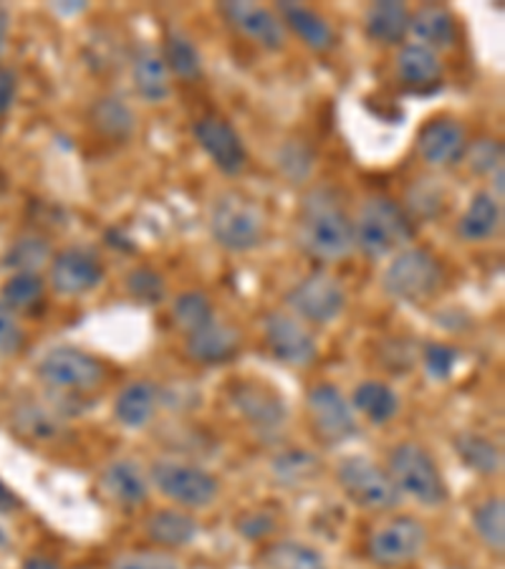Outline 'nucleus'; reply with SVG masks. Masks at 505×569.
Returning <instances> with one entry per match:
<instances>
[{
    "label": "nucleus",
    "instance_id": "obj_1",
    "mask_svg": "<svg viewBox=\"0 0 505 569\" xmlns=\"http://www.w3.org/2000/svg\"><path fill=\"white\" fill-rule=\"evenodd\" d=\"M296 243L311 259L334 263L354 251V220L332 190H309L296 216Z\"/></svg>",
    "mask_w": 505,
    "mask_h": 569
},
{
    "label": "nucleus",
    "instance_id": "obj_2",
    "mask_svg": "<svg viewBox=\"0 0 505 569\" xmlns=\"http://www.w3.org/2000/svg\"><path fill=\"white\" fill-rule=\"evenodd\" d=\"M417 236V220L407 208L387 196H374L362 206L354 220V249L366 259L380 261L384 256L400 253Z\"/></svg>",
    "mask_w": 505,
    "mask_h": 569
},
{
    "label": "nucleus",
    "instance_id": "obj_3",
    "mask_svg": "<svg viewBox=\"0 0 505 569\" xmlns=\"http://www.w3.org/2000/svg\"><path fill=\"white\" fill-rule=\"evenodd\" d=\"M210 233L231 253L259 249L265 236L263 208L243 192H225L210 208Z\"/></svg>",
    "mask_w": 505,
    "mask_h": 569
},
{
    "label": "nucleus",
    "instance_id": "obj_4",
    "mask_svg": "<svg viewBox=\"0 0 505 569\" xmlns=\"http://www.w3.org/2000/svg\"><path fill=\"white\" fill-rule=\"evenodd\" d=\"M390 476L404 497L415 499L422 507L437 509L447 501V483L440 473L435 458L420 443H400L390 453Z\"/></svg>",
    "mask_w": 505,
    "mask_h": 569
},
{
    "label": "nucleus",
    "instance_id": "obj_5",
    "mask_svg": "<svg viewBox=\"0 0 505 569\" xmlns=\"http://www.w3.org/2000/svg\"><path fill=\"white\" fill-rule=\"evenodd\" d=\"M440 287H443V266L425 249H402L394 253L382 273L384 293L407 305L427 301Z\"/></svg>",
    "mask_w": 505,
    "mask_h": 569
},
{
    "label": "nucleus",
    "instance_id": "obj_6",
    "mask_svg": "<svg viewBox=\"0 0 505 569\" xmlns=\"http://www.w3.org/2000/svg\"><path fill=\"white\" fill-rule=\"evenodd\" d=\"M336 479L346 499L364 511H387L402 499L387 468L366 456H346L336 468Z\"/></svg>",
    "mask_w": 505,
    "mask_h": 569
},
{
    "label": "nucleus",
    "instance_id": "obj_7",
    "mask_svg": "<svg viewBox=\"0 0 505 569\" xmlns=\"http://www.w3.org/2000/svg\"><path fill=\"white\" fill-rule=\"evenodd\" d=\"M104 365L79 347H53L39 362V378L51 390L89 392L104 382Z\"/></svg>",
    "mask_w": 505,
    "mask_h": 569
},
{
    "label": "nucleus",
    "instance_id": "obj_8",
    "mask_svg": "<svg viewBox=\"0 0 505 569\" xmlns=\"http://www.w3.org/2000/svg\"><path fill=\"white\" fill-rule=\"evenodd\" d=\"M152 483L164 499L180 507L202 509L218 499L220 483L215 476L202 471L200 466L182 461H158L152 466Z\"/></svg>",
    "mask_w": 505,
    "mask_h": 569
},
{
    "label": "nucleus",
    "instance_id": "obj_9",
    "mask_svg": "<svg viewBox=\"0 0 505 569\" xmlns=\"http://www.w3.org/2000/svg\"><path fill=\"white\" fill-rule=\"evenodd\" d=\"M286 305L301 319L314 321V325H329L344 315L346 309V291L342 281L326 271L306 273L296 281L286 293Z\"/></svg>",
    "mask_w": 505,
    "mask_h": 569
},
{
    "label": "nucleus",
    "instance_id": "obj_10",
    "mask_svg": "<svg viewBox=\"0 0 505 569\" xmlns=\"http://www.w3.org/2000/svg\"><path fill=\"white\" fill-rule=\"evenodd\" d=\"M306 408L314 433L329 446H339L360 433L352 402L332 382L314 385L306 395Z\"/></svg>",
    "mask_w": 505,
    "mask_h": 569
},
{
    "label": "nucleus",
    "instance_id": "obj_11",
    "mask_svg": "<svg viewBox=\"0 0 505 569\" xmlns=\"http://www.w3.org/2000/svg\"><path fill=\"white\" fill-rule=\"evenodd\" d=\"M427 529L415 517H394L370 539V557L380 567L410 565L425 552Z\"/></svg>",
    "mask_w": 505,
    "mask_h": 569
},
{
    "label": "nucleus",
    "instance_id": "obj_12",
    "mask_svg": "<svg viewBox=\"0 0 505 569\" xmlns=\"http://www.w3.org/2000/svg\"><path fill=\"white\" fill-rule=\"evenodd\" d=\"M263 337L275 360L291 367H309L316 362L319 345L314 335L286 311H271L263 319Z\"/></svg>",
    "mask_w": 505,
    "mask_h": 569
},
{
    "label": "nucleus",
    "instance_id": "obj_13",
    "mask_svg": "<svg viewBox=\"0 0 505 569\" xmlns=\"http://www.w3.org/2000/svg\"><path fill=\"white\" fill-rule=\"evenodd\" d=\"M195 140L200 142L202 150L210 160L215 162V168L228 178L241 176L248 164V150L241 140V134L235 132V127L220 114H205L192 124Z\"/></svg>",
    "mask_w": 505,
    "mask_h": 569
},
{
    "label": "nucleus",
    "instance_id": "obj_14",
    "mask_svg": "<svg viewBox=\"0 0 505 569\" xmlns=\"http://www.w3.org/2000/svg\"><path fill=\"white\" fill-rule=\"evenodd\" d=\"M231 400L238 416H241L253 430H259V433H279L289 418L286 400H283L271 385L253 380L235 382L231 390Z\"/></svg>",
    "mask_w": 505,
    "mask_h": 569
},
{
    "label": "nucleus",
    "instance_id": "obj_15",
    "mask_svg": "<svg viewBox=\"0 0 505 569\" xmlns=\"http://www.w3.org/2000/svg\"><path fill=\"white\" fill-rule=\"evenodd\" d=\"M49 279L61 297H81L104 281V263L89 249H67L51 259Z\"/></svg>",
    "mask_w": 505,
    "mask_h": 569
},
{
    "label": "nucleus",
    "instance_id": "obj_16",
    "mask_svg": "<svg viewBox=\"0 0 505 569\" xmlns=\"http://www.w3.org/2000/svg\"><path fill=\"white\" fill-rule=\"evenodd\" d=\"M218 11L248 41L259 43L269 51H281L286 46V26H283L281 16L273 13L271 8L235 0V3H220Z\"/></svg>",
    "mask_w": 505,
    "mask_h": 569
},
{
    "label": "nucleus",
    "instance_id": "obj_17",
    "mask_svg": "<svg viewBox=\"0 0 505 569\" xmlns=\"http://www.w3.org/2000/svg\"><path fill=\"white\" fill-rule=\"evenodd\" d=\"M467 137L453 117H435L417 134V152L433 168H447L465 158Z\"/></svg>",
    "mask_w": 505,
    "mask_h": 569
},
{
    "label": "nucleus",
    "instance_id": "obj_18",
    "mask_svg": "<svg viewBox=\"0 0 505 569\" xmlns=\"http://www.w3.org/2000/svg\"><path fill=\"white\" fill-rule=\"evenodd\" d=\"M99 486L109 499L127 509L140 507L150 497V483H147L142 468L130 458H119V461L109 463L101 471Z\"/></svg>",
    "mask_w": 505,
    "mask_h": 569
},
{
    "label": "nucleus",
    "instance_id": "obj_19",
    "mask_svg": "<svg viewBox=\"0 0 505 569\" xmlns=\"http://www.w3.org/2000/svg\"><path fill=\"white\" fill-rule=\"evenodd\" d=\"M275 8H279L283 26H289V29L296 33L299 39L309 46V49H314V51L334 49V43H336L334 29L329 26L324 16L314 11V8L289 3V0H281Z\"/></svg>",
    "mask_w": 505,
    "mask_h": 569
},
{
    "label": "nucleus",
    "instance_id": "obj_20",
    "mask_svg": "<svg viewBox=\"0 0 505 569\" xmlns=\"http://www.w3.org/2000/svg\"><path fill=\"white\" fill-rule=\"evenodd\" d=\"M410 31L415 33L420 46H427L430 51H447L453 49L457 39L455 16L445 6H422L415 13H410Z\"/></svg>",
    "mask_w": 505,
    "mask_h": 569
},
{
    "label": "nucleus",
    "instance_id": "obj_21",
    "mask_svg": "<svg viewBox=\"0 0 505 569\" xmlns=\"http://www.w3.org/2000/svg\"><path fill=\"white\" fill-rule=\"evenodd\" d=\"M366 39L380 46H400L410 33V8L400 0H382L366 8Z\"/></svg>",
    "mask_w": 505,
    "mask_h": 569
},
{
    "label": "nucleus",
    "instance_id": "obj_22",
    "mask_svg": "<svg viewBox=\"0 0 505 569\" xmlns=\"http://www.w3.org/2000/svg\"><path fill=\"white\" fill-rule=\"evenodd\" d=\"M158 406H160L158 385H152L147 380H134L130 385H124L122 392L117 395L114 418L124 428L140 430L154 418Z\"/></svg>",
    "mask_w": 505,
    "mask_h": 569
},
{
    "label": "nucleus",
    "instance_id": "obj_23",
    "mask_svg": "<svg viewBox=\"0 0 505 569\" xmlns=\"http://www.w3.org/2000/svg\"><path fill=\"white\" fill-rule=\"evenodd\" d=\"M241 350V335L238 329L213 321L205 329L188 337V355L202 365H220L233 360Z\"/></svg>",
    "mask_w": 505,
    "mask_h": 569
},
{
    "label": "nucleus",
    "instance_id": "obj_24",
    "mask_svg": "<svg viewBox=\"0 0 505 569\" xmlns=\"http://www.w3.org/2000/svg\"><path fill=\"white\" fill-rule=\"evenodd\" d=\"M132 77L134 89L144 102L160 104L170 97V71L164 63L162 53H158L150 46H140L132 59Z\"/></svg>",
    "mask_w": 505,
    "mask_h": 569
},
{
    "label": "nucleus",
    "instance_id": "obj_25",
    "mask_svg": "<svg viewBox=\"0 0 505 569\" xmlns=\"http://www.w3.org/2000/svg\"><path fill=\"white\" fill-rule=\"evenodd\" d=\"M144 535L150 541L160 547H188L200 535L198 519H192V513L162 509L154 511L144 519Z\"/></svg>",
    "mask_w": 505,
    "mask_h": 569
},
{
    "label": "nucleus",
    "instance_id": "obj_26",
    "mask_svg": "<svg viewBox=\"0 0 505 569\" xmlns=\"http://www.w3.org/2000/svg\"><path fill=\"white\" fill-rule=\"evenodd\" d=\"M503 223V206L493 192H477L465 208V213L457 220V236L465 241H488L501 231Z\"/></svg>",
    "mask_w": 505,
    "mask_h": 569
},
{
    "label": "nucleus",
    "instance_id": "obj_27",
    "mask_svg": "<svg viewBox=\"0 0 505 569\" xmlns=\"http://www.w3.org/2000/svg\"><path fill=\"white\" fill-rule=\"evenodd\" d=\"M397 77L407 87H435L443 79V61L427 46L407 43L397 57Z\"/></svg>",
    "mask_w": 505,
    "mask_h": 569
},
{
    "label": "nucleus",
    "instance_id": "obj_28",
    "mask_svg": "<svg viewBox=\"0 0 505 569\" xmlns=\"http://www.w3.org/2000/svg\"><path fill=\"white\" fill-rule=\"evenodd\" d=\"M453 446L457 456H461V461L471 468V471L488 476V479L503 473V451L501 446L488 436L473 433V430H463V433L455 436Z\"/></svg>",
    "mask_w": 505,
    "mask_h": 569
},
{
    "label": "nucleus",
    "instance_id": "obj_29",
    "mask_svg": "<svg viewBox=\"0 0 505 569\" xmlns=\"http://www.w3.org/2000/svg\"><path fill=\"white\" fill-rule=\"evenodd\" d=\"M259 569H329V565L316 547L283 539L263 549Z\"/></svg>",
    "mask_w": 505,
    "mask_h": 569
},
{
    "label": "nucleus",
    "instance_id": "obj_30",
    "mask_svg": "<svg viewBox=\"0 0 505 569\" xmlns=\"http://www.w3.org/2000/svg\"><path fill=\"white\" fill-rule=\"evenodd\" d=\"M91 124L99 134H104L107 140L124 142L134 134L137 117L130 107H127L119 97H99L91 104Z\"/></svg>",
    "mask_w": 505,
    "mask_h": 569
},
{
    "label": "nucleus",
    "instance_id": "obj_31",
    "mask_svg": "<svg viewBox=\"0 0 505 569\" xmlns=\"http://www.w3.org/2000/svg\"><path fill=\"white\" fill-rule=\"evenodd\" d=\"M352 408L360 410L370 423L384 426L400 412V398L394 395L390 385L366 380L354 390Z\"/></svg>",
    "mask_w": 505,
    "mask_h": 569
},
{
    "label": "nucleus",
    "instance_id": "obj_32",
    "mask_svg": "<svg viewBox=\"0 0 505 569\" xmlns=\"http://www.w3.org/2000/svg\"><path fill=\"white\" fill-rule=\"evenodd\" d=\"M51 263L49 238L39 233H23L11 243L3 256V266L13 273H39L43 266Z\"/></svg>",
    "mask_w": 505,
    "mask_h": 569
},
{
    "label": "nucleus",
    "instance_id": "obj_33",
    "mask_svg": "<svg viewBox=\"0 0 505 569\" xmlns=\"http://www.w3.org/2000/svg\"><path fill=\"white\" fill-rule=\"evenodd\" d=\"M473 529L485 547L495 555L505 549V501L503 497H488L473 507Z\"/></svg>",
    "mask_w": 505,
    "mask_h": 569
},
{
    "label": "nucleus",
    "instance_id": "obj_34",
    "mask_svg": "<svg viewBox=\"0 0 505 569\" xmlns=\"http://www.w3.org/2000/svg\"><path fill=\"white\" fill-rule=\"evenodd\" d=\"M172 321L182 335H195L215 321V309L202 291H185L174 299Z\"/></svg>",
    "mask_w": 505,
    "mask_h": 569
},
{
    "label": "nucleus",
    "instance_id": "obj_35",
    "mask_svg": "<svg viewBox=\"0 0 505 569\" xmlns=\"http://www.w3.org/2000/svg\"><path fill=\"white\" fill-rule=\"evenodd\" d=\"M162 59H164V63H168V71H172L174 77H180L185 81H198L202 77L200 51L185 33L168 31V36H164Z\"/></svg>",
    "mask_w": 505,
    "mask_h": 569
},
{
    "label": "nucleus",
    "instance_id": "obj_36",
    "mask_svg": "<svg viewBox=\"0 0 505 569\" xmlns=\"http://www.w3.org/2000/svg\"><path fill=\"white\" fill-rule=\"evenodd\" d=\"M271 471L279 481L296 486L316 479L321 473V458L311 451H303V448H293V451H283L273 458Z\"/></svg>",
    "mask_w": 505,
    "mask_h": 569
},
{
    "label": "nucleus",
    "instance_id": "obj_37",
    "mask_svg": "<svg viewBox=\"0 0 505 569\" xmlns=\"http://www.w3.org/2000/svg\"><path fill=\"white\" fill-rule=\"evenodd\" d=\"M43 279L39 273H13L11 279L3 283V291H0V305L13 311H31L43 301Z\"/></svg>",
    "mask_w": 505,
    "mask_h": 569
},
{
    "label": "nucleus",
    "instance_id": "obj_38",
    "mask_svg": "<svg viewBox=\"0 0 505 569\" xmlns=\"http://www.w3.org/2000/svg\"><path fill=\"white\" fill-rule=\"evenodd\" d=\"M127 291H130L137 301H142V305H160L164 293H168V283H164L160 273L150 269V266H140V269H134L130 277H127Z\"/></svg>",
    "mask_w": 505,
    "mask_h": 569
},
{
    "label": "nucleus",
    "instance_id": "obj_39",
    "mask_svg": "<svg viewBox=\"0 0 505 569\" xmlns=\"http://www.w3.org/2000/svg\"><path fill=\"white\" fill-rule=\"evenodd\" d=\"M465 158L471 162V172H475V176H493L495 170L503 168V144L493 137H483V140L467 144Z\"/></svg>",
    "mask_w": 505,
    "mask_h": 569
},
{
    "label": "nucleus",
    "instance_id": "obj_40",
    "mask_svg": "<svg viewBox=\"0 0 505 569\" xmlns=\"http://www.w3.org/2000/svg\"><path fill=\"white\" fill-rule=\"evenodd\" d=\"M275 529H279V521H275L271 511L248 509L235 517V531L248 541L269 539Z\"/></svg>",
    "mask_w": 505,
    "mask_h": 569
},
{
    "label": "nucleus",
    "instance_id": "obj_41",
    "mask_svg": "<svg viewBox=\"0 0 505 569\" xmlns=\"http://www.w3.org/2000/svg\"><path fill=\"white\" fill-rule=\"evenodd\" d=\"M410 203L412 206H410L407 213L412 218H415V216L435 218L445 206L443 188H440V182H417V186L410 190Z\"/></svg>",
    "mask_w": 505,
    "mask_h": 569
},
{
    "label": "nucleus",
    "instance_id": "obj_42",
    "mask_svg": "<svg viewBox=\"0 0 505 569\" xmlns=\"http://www.w3.org/2000/svg\"><path fill=\"white\" fill-rule=\"evenodd\" d=\"M457 365V350L443 342H433L425 347V370L433 380L445 382L453 378Z\"/></svg>",
    "mask_w": 505,
    "mask_h": 569
},
{
    "label": "nucleus",
    "instance_id": "obj_43",
    "mask_svg": "<svg viewBox=\"0 0 505 569\" xmlns=\"http://www.w3.org/2000/svg\"><path fill=\"white\" fill-rule=\"evenodd\" d=\"M112 569H182V565L168 552H130L119 557Z\"/></svg>",
    "mask_w": 505,
    "mask_h": 569
},
{
    "label": "nucleus",
    "instance_id": "obj_44",
    "mask_svg": "<svg viewBox=\"0 0 505 569\" xmlns=\"http://www.w3.org/2000/svg\"><path fill=\"white\" fill-rule=\"evenodd\" d=\"M23 347V329L18 325L16 315L8 307L0 305V352L11 355Z\"/></svg>",
    "mask_w": 505,
    "mask_h": 569
},
{
    "label": "nucleus",
    "instance_id": "obj_45",
    "mask_svg": "<svg viewBox=\"0 0 505 569\" xmlns=\"http://www.w3.org/2000/svg\"><path fill=\"white\" fill-rule=\"evenodd\" d=\"M281 168L289 170V178H306L311 170V158L301 144H289L281 154Z\"/></svg>",
    "mask_w": 505,
    "mask_h": 569
},
{
    "label": "nucleus",
    "instance_id": "obj_46",
    "mask_svg": "<svg viewBox=\"0 0 505 569\" xmlns=\"http://www.w3.org/2000/svg\"><path fill=\"white\" fill-rule=\"evenodd\" d=\"M18 94V79L11 69H0V119L11 112Z\"/></svg>",
    "mask_w": 505,
    "mask_h": 569
},
{
    "label": "nucleus",
    "instance_id": "obj_47",
    "mask_svg": "<svg viewBox=\"0 0 505 569\" xmlns=\"http://www.w3.org/2000/svg\"><path fill=\"white\" fill-rule=\"evenodd\" d=\"M21 507V501H18L16 493L8 489V486L0 481V513H11Z\"/></svg>",
    "mask_w": 505,
    "mask_h": 569
},
{
    "label": "nucleus",
    "instance_id": "obj_48",
    "mask_svg": "<svg viewBox=\"0 0 505 569\" xmlns=\"http://www.w3.org/2000/svg\"><path fill=\"white\" fill-rule=\"evenodd\" d=\"M8 33H11V13L0 6V59H3V53H6Z\"/></svg>",
    "mask_w": 505,
    "mask_h": 569
},
{
    "label": "nucleus",
    "instance_id": "obj_49",
    "mask_svg": "<svg viewBox=\"0 0 505 569\" xmlns=\"http://www.w3.org/2000/svg\"><path fill=\"white\" fill-rule=\"evenodd\" d=\"M21 569H61V567L46 557H31V559H26Z\"/></svg>",
    "mask_w": 505,
    "mask_h": 569
},
{
    "label": "nucleus",
    "instance_id": "obj_50",
    "mask_svg": "<svg viewBox=\"0 0 505 569\" xmlns=\"http://www.w3.org/2000/svg\"><path fill=\"white\" fill-rule=\"evenodd\" d=\"M6 188H8V178H6V172L0 170V192H6Z\"/></svg>",
    "mask_w": 505,
    "mask_h": 569
},
{
    "label": "nucleus",
    "instance_id": "obj_51",
    "mask_svg": "<svg viewBox=\"0 0 505 569\" xmlns=\"http://www.w3.org/2000/svg\"><path fill=\"white\" fill-rule=\"evenodd\" d=\"M198 569H215V567H198Z\"/></svg>",
    "mask_w": 505,
    "mask_h": 569
},
{
    "label": "nucleus",
    "instance_id": "obj_52",
    "mask_svg": "<svg viewBox=\"0 0 505 569\" xmlns=\"http://www.w3.org/2000/svg\"><path fill=\"white\" fill-rule=\"evenodd\" d=\"M450 569H463V567H450Z\"/></svg>",
    "mask_w": 505,
    "mask_h": 569
}]
</instances>
